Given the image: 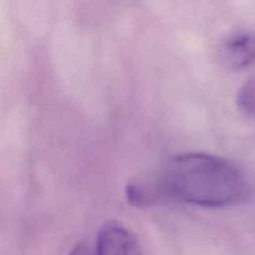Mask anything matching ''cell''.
<instances>
[{
    "label": "cell",
    "mask_w": 255,
    "mask_h": 255,
    "mask_svg": "<svg viewBox=\"0 0 255 255\" xmlns=\"http://www.w3.org/2000/svg\"><path fill=\"white\" fill-rule=\"evenodd\" d=\"M156 183L162 197L206 208L239 203L249 193L246 176L233 162L197 152L172 157Z\"/></svg>",
    "instance_id": "obj_1"
},
{
    "label": "cell",
    "mask_w": 255,
    "mask_h": 255,
    "mask_svg": "<svg viewBox=\"0 0 255 255\" xmlns=\"http://www.w3.org/2000/svg\"><path fill=\"white\" fill-rule=\"evenodd\" d=\"M95 253L96 255H143L136 237L116 222L102 227Z\"/></svg>",
    "instance_id": "obj_2"
},
{
    "label": "cell",
    "mask_w": 255,
    "mask_h": 255,
    "mask_svg": "<svg viewBox=\"0 0 255 255\" xmlns=\"http://www.w3.org/2000/svg\"><path fill=\"white\" fill-rule=\"evenodd\" d=\"M221 59L226 66L242 70L255 62V34L252 31H238L224 40L221 47Z\"/></svg>",
    "instance_id": "obj_3"
},
{
    "label": "cell",
    "mask_w": 255,
    "mask_h": 255,
    "mask_svg": "<svg viewBox=\"0 0 255 255\" xmlns=\"http://www.w3.org/2000/svg\"><path fill=\"white\" fill-rule=\"evenodd\" d=\"M239 106L248 114L255 116V80L247 82L239 91Z\"/></svg>",
    "instance_id": "obj_4"
},
{
    "label": "cell",
    "mask_w": 255,
    "mask_h": 255,
    "mask_svg": "<svg viewBox=\"0 0 255 255\" xmlns=\"http://www.w3.org/2000/svg\"><path fill=\"white\" fill-rule=\"evenodd\" d=\"M69 255H96V253L87 244L80 243L70 252Z\"/></svg>",
    "instance_id": "obj_5"
}]
</instances>
